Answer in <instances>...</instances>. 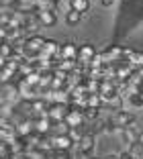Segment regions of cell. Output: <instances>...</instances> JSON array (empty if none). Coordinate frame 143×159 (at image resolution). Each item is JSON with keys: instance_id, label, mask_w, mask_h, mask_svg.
<instances>
[{"instance_id": "9a60e30c", "label": "cell", "mask_w": 143, "mask_h": 159, "mask_svg": "<svg viewBox=\"0 0 143 159\" xmlns=\"http://www.w3.org/2000/svg\"><path fill=\"white\" fill-rule=\"evenodd\" d=\"M35 16L39 20V27H53L57 23V16H55L53 10H37Z\"/></svg>"}, {"instance_id": "5b68a950", "label": "cell", "mask_w": 143, "mask_h": 159, "mask_svg": "<svg viewBox=\"0 0 143 159\" xmlns=\"http://www.w3.org/2000/svg\"><path fill=\"white\" fill-rule=\"evenodd\" d=\"M60 43L53 41V39H45V45H43L41 53H39V59H60Z\"/></svg>"}, {"instance_id": "603a6c76", "label": "cell", "mask_w": 143, "mask_h": 159, "mask_svg": "<svg viewBox=\"0 0 143 159\" xmlns=\"http://www.w3.org/2000/svg\"><path fill=\"white\" fill-rule=\"evenodd\" d=\"M129 63H131V66L135 67V70H139V67H143V51H135Z\"/></svg>"}, {"instance_id": "3957f363", "label": "cell", "mask_w": 143, "mask_h": 159, "mask_svg": "<svg viewBox=\"0 0 143 159\" xmlns=\"http://www.w3.org/2000/svg\"><path fill=\"white\" fill-rule=\"evenodd\" d=\"M96 47L92 45V43H82V45H78V63L80 66H90L92 63V59L96 57Z\"/></svg>"}, {"instance_id": "ffe728a7", "label": "cell", "mask_w": 143, "mask_h": 159, "mask_svg": "<svg viewBox=\"0 0 143 159\" xmlns=\"http://www.w3.org/2000/svg\"><path fill=\"white\" fill-rule=\"evenodd\" d=\"M23 80L27 82L29 86H31V88H37V86H39V80H41V74H39V71L35 70V71H31L29 75H25Z\"/></svg>"}, {"instance_id": "44dd1931", "label": "cell", "mask_w": 143, "mask_h": 159, "mask_svg": "<svg viewBox=\"0 0 143 159\" xmlns=\"http://www.w3.org/2000/svg\"><path fill=\"white\" fill-rule=\"evenodd\" d=\"M129 155L133 159H143V145H141V143H133V145H129Z\"/></svg>"}, {"instance_id": "2e32d148", "label": "cell", "mask_w": 143, "mask_h": 159, "mask_svg": "<svg viewBox=\"0 0 143 159\" xmlns=\"http://www.w3.org/2000/svg\"><path fill=\"white\" fill-rule=\"evenodd\" d=\"M123 141L125 143H129V145H133V143H137V137H139V131H137V125H129L127 129H123Z\"/></svg>"}, {"instance_id": "e0dca14e", "label": "cell", "mask_w": 143, "mask_h": 159, "mask_svg": "<svg viewBox=\"0 0 143 159\" xmlns=\"http://www.w3.org/2000/svg\"><path fill=\"white\" fill-rule=\"evenodd\" d=\"M90 8V0H69V10H76V12L84 14Z\"/></svg>"}, {"instance_id": "8fae6325", "label": "cell", "mask_w": 143, "mask_h": 159, "mask_svg": "<svg viewBox=\"0 0 143 159\" xmlns=\"http://www.w3.org/2000/svg\"><path fill=\"white\" fill-rule=\"evenodd\" d=\"M31 133H33V120L23 118V120H17V122H14V135L19 137V139H27Z\"/></svg>"}, {"instance_id": "f1b7e54d", "label": "cell", "mask_w": 143, "mask_h": 159, "mask_svg": "<svg viewBox=\"0 0 143 159\" xmlns=\"http://www.w3.org/2000/svg\"><path fill=\"white\" fill-rule=\"evenodd\" d=\"M51 2H53V4H60V2H61V0H51Z\"/></svg>"}, {"instance_id": "52a82bcc", "label": "cell", "mask_w": 143, "mask_h": 159, "mask_svg": "<svg viewBox=\"0 0 143 159\" xmlns=\"http://www.w3.org/2000/svg\"><path fill=\"white\" fill-rule=\"evenodd\" d=\"M111 122L115 125V129L123 131V129H127L129 125H133V122H135V116L131 112H127V110H119V112H115V116H112Z\"/></svg>"}, {"instance_id": "ac0fdd59", "label": "cell", "mask_w": 143, "mask_h": 159, "mask_svg": "<svg viewBox=\"0 0 143 159\" xmlns=\"http://www.w3.org/2000/svg\"><path fill=\"white\" fill-rule=\"evenodd\" d=\"M102 106H104V102H102V98L98 94H88L86 96V108H96V110H100Z\"/></svg>"}, {"instance_id": "30bf717a", "label": "cell", "mask_w": 143, "mask_h": 159, "mask_svg": "<svg viewBox=\"0 0 143 159\" xmlns=\"http://www.w3.org/2000/svg\"><path fill=\"white\" fill-rule=\"evenodd\" d=\"M49 131H51V120L47 116L33 118V133H37V135L45 137V135H49Z\"/></svg>"}, {"instance_id": "5bb4252c", "label": "cell", "mask_w": 143, "mask_h": 159, "mask_svg": "<svg viewBox=\"0 0 143 159\" xmlns=\"http://www.w3.org/2000/svg\"><path fill=\"white\" fill-rule=\"evenodd\" d=\"M51 102L47 98H35L31 102V108H33V116H47V110H49Z\"/></svg>"}, {"instance_id": "8992f818", "label": "cell", "mask_w": 143, "mask_h": 159, "mask_svg": "<svg viewBox=\"0 0 143 159\" xmlns=\"http://www.w3.org/2000/svg\"><path fill=\"white\" fill-rule=\"evenodd\" d=\"M69 110V104H61V102H51L49 110H47V118L51 122H60L65 118V112Z\"/></svg>"}, {"instance_id": "ba28073f", "label": "cell", "mask_w": 143, "mask_h": 159, "mask_svg": "<svg viewBox=\"0 0 143 159\" xmlns=\"http://www.w3.org/2000/svg\"><path fill=\"white\" fill-rule=\"evenodd\" d=\"M94 145H96V137H94V133H84V135L80 137V141L76 143L78 151H80V153H86V155L92 153Z\"/></svg>"}, {"instance_id": "277c9868", "label": "cell", "mask_w": 143, "mask_h": 159, "mask_svg": "<svg viewBox=\"0 0 143 159\" xmlns=\"http://www.w3.org/2000/svg\"><path fill=\"white\" fill-rule=\"evenodd\" d=\"M64 122L69 126V129H84L86 118H84V112H82V110H78V108H69L68 112H65Z\"/></svg>"}, {"instance_id": "4316f807", "label": "cell", "mask_w": 143, "mask_h": 159, "mask_svg": "<svg viewBox=\"0 0 143 159\" xmlns=\"http://www.w3.org/2000/svg\"><path fill=\"white\" fill-rule=\"evenodd\" d=\"M102 159H119V153H108V155H104Z\"/></svg>"}, {"instance_id": "d6986e66", "label": "cell", "mask_w": 143, "mask_h": 159, "mask_svg": "<svg viewBox=\"0 0 143 159\" xmlns=\"http://www.w3.org/2000/svg\"><path fill=\"white\" fill-rule=\"evenodd\" d=\"M82 16H84V14L76 12V10H68V12H65V23H68L69 27H76V25H80Z\"/></svg>"}, {"instance_id": "83f0119b", "label": "cell", "mask_w": 143, "mask_h": 159, "mask_svg": "<svg viewBox=\"0 0 143 159\" xmlns=\"http://www.w3.org/2000/svg\"><path fill=\"white\" fill-rule=\"evenodd\" d=\"M137 143H141V145H143V131H139V137H137Z\"/></svg>"}, {"instance_id": "7402d4cb", "label": "cell", "mask_w": 143, "mask_h": 159, "mask_svg": "<svg viewBox=\"0 0 143 159\" xmlns=\"http://www.w3.org/2000/svg\"><path fill=\"white\" fill-rule=\"evenodd\" d=\"M106 106L108 108H112V110H117V112H119V110H123V96H115V98L112 100H108V102H106Z\"/></svg>"}, {"instance_id": "7a4b0ae2", "label": "cell", "mask_w": 143, "mask_h": 159, "mask_svg": "<svg viewBox=\"0 0 143 159\" xmlns=\"http://www.w3.org/2000/svg\"><path fill=\"white\" fill-rule=\"evenodd\" d=\"M119 86H117V82H111V80H100V86H98V96L102 98V102H108V100H112L115 96H119Z\"/></svg>"}, {"instance_id": "9c48e42d", "label": "cell", "mask_w": 143, "mask_h": 159, "mask_svg": "<svg viewBox=\"0 0 143 159\" xmlns=\"http://www.w3.org/2000/svg\"><path fill=\"white\" fill-rule=\"evenodd\" d=\"M51 145H53V151H68L76 145L74 141L69 139V135H60V137H51Z\"/></svg>"}, {"instance_id": "484cf974", "label": "cell", "mask_w": 143, "mask_h": 159, "mask_svg": "<svg viewBox=\"0 0 143 159\" xmlns=\"http://www.w3.org/2000/svg\"><path fill=\"white\" fill-rule=\"evenodd\" d=\"M100 4L108 8V6H112V4H115V0H100Z\"/></svg>"}, {"instance_id": "cb8c5ba5", "label": "cell", "mask_w": 143, "mask_h": 159, "mask_svg": "<svg viewBox=\"0 0 143 159\" xmlns=\"http://www.w3.org/2000/svg\"><path fill=\"white\" fill-rule=\"evenodd\" d=\"M47 159H72V155H69L68 151H51V153L47 155Z\"/></svg>"}, {"instance_id": "4fadbf2b", "label": "cell", "mask_w": 143, "mask_h": 159, "mask_svg": "<svg viewBox=\"0 0 143 159\" xmlns=\"http://www.w3.org/2000/svg\"><path fill=\"white\" fill-rule=\"evenodd\" d=\"M17 92H19V96H21V100H35L37 98V94H35V88H31V86L27 84V82H25V80H19V82H17Z\"/></svg>"}, {"instance_id": "6da1fadb", "label": "cell", "mask_w": 143, "mask_h": 159, "mask_svg": "<svg viewBox=\"0 0 143 159\" xmlns=\"http://www.w3.org/2000/svg\"><path fill=\"white\" fill-rule=\"evenodd\" d=\"M43 45H45V37H41V35H29L23 41L21 55L29 61H35V59H39V53H41Z\"/></svg>"}, {"instance_id": "d4e9b609", "label": "cell", "mask_w": 143, "mask_h": 159, "mask_svg": "<svg viewBox=\"0 0 143 159\" xmlns=\"http://www.w3.org/2000/svg\"><path fill=\"white\" fill-rule=\"evenodd\" d=\"M82 112H84V118H86V120H96L98 118V110L96 108H84Z\"/></svg>"}, {"instance_id": "7c38bea8", "label": "cell", "mask_w": 143, "mask_h": 159, "mask_svg": "<svg viewBox=\"0 0 143 159\" xmlns=\"http://www.w3.org/2000/svg\"><path fill=\"white\" fill-rule=\"evenodd\" d=\"M60 59H68V61H76L78 59V45L76 43H64L60 47Z\"/></svg>"}]
</instances>
